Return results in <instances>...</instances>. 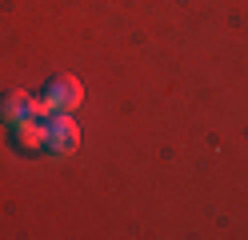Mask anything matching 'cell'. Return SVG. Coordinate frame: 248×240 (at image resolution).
Segmentation results:
<instances>
[{
  "mask_svg": "<svg viewBox=\"0 0 248 240\" xmlns=\"http://www.w3.org/2000/svg\"><path fill=\"white\" fill-rule=\"evenodd\" d=\"M44 148L56 152V156H68L80 148V128H76L72 112H52L44 120Z\"/></svg>",
  "mask_w": 248,
  "mask_h": 240,
  "instance_id": "1",
  "label": "cell"
},
{
  "mask_svg": "<svg viewBox=\"0 0 248 240\" xmlns=\"http://www.w3.org/2000/svg\"><path fill=\"white\" fill-rule=\"evenodd\" d=\"M44 100L52 104V112H76L80 100H84V88H80V80L72 72H60V76H52L44 84Z\"/></svg>",
  "mask_w": 248,
  "mask_h": 240,
  "instance_id": "2",
  "label": "cell"
},
{
  "mask_svg": "<svg viewBox=\"0 0 248 240\" xmlns=\"http://www.w3.org/2000/svg\"><path fill=\"white\" fill-rule=\"evenodd\" d=\"M12 144H16L20 152H36V148H44V124H40L36 116L16 120V124H12Z\"/></svg>",
  "mask_w": 248,
  "mask_h": 240,
  "instance_id": "3",
  "label": "cell"
},
{
  "mask_svg": "<svg viewBox=\"0 0 248 240\" xmlns=\"http://www.w3.org/2000/svg\"><path fill=\"white\" fill-rule=\"evenodd\" d=\"M28 116V92L24 88H8V92H0V120H4L8 128L24 120Z\"/></svg>",
  "mask_w": 248,
  "mask_h": 240,
  "instance_id": "4",
  "label": "cell"
},
{
  "mask_svg": "<svg viewBox=\"0 0 248 240\" xmlns=\"http://www.w3.org/2000/svg\"><path fill=\"white\" fill-rule=\"evenodd\" d=\"M28 116H52V104L48 100H44V96H28Z\"/></svg>",
  "mask_w": 248,
  "mask_h": 240,
  "instance_id": "5",
  "label": "cell"
}]
</instances>
